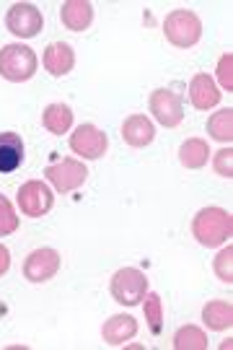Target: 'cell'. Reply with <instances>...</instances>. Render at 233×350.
Here are the masks:
<instances>
[{
	"instance_id": "6da1fadb",
	"label": "cell",
	"mask_w": 233,
	"mask_h": 350,
	"mask_svg": "<svg viewBox=\"0 0 233 350\" xmlns=\"http://www.w3.org/2000/svg\"><path fill=\"white\" fill-rule=\"evenodd\" d=\"M192 234L202 247H218L233 234V215L223 208H202L192 221Z\"/></svg>"
},
{
	"instance_id": "7a4b0ae2",
	"label": "cell",
	"mask_w": 233,
	"mask_h": 350,
	"mask_svg": "<svg viewBox=\"0 0 233 350\" xmlns=\"http://www.w3.org/2000/svg\"><path fill=\"white\" fill-rule=\"evenodd\" d=\"M37 55L26 44H5L0 50V75L13 83H24L37 73Z\"/></svg>"
},
{
	"instance_id": "3957f363",
	"label": "cell",
	"mask_w": 233,
	"mask_h": 350,
	"mask_svg": "<svg viewBox=\"0 0 233 350\" xmlns=\"http://www.w3.org/2000/svg\"><path fill=\"white\" fill-rule=\"evenodd\" d=\"M163 34L172 42L174 47H195L200 37H202V21L195 11H187V8H179V11H172L163 21Z\"/></svg>"
},
{
	"instance_id": "277c9868",
	"label": "cell",
	"mask_w": 233,
	"mask_h": 350,
	"mask_svg": "<svg viewBox=\"0 0 233 350\" xmlns=\"http://www.w3.org/2000/svg\"><path fill=\"white\" fill-rule=\"evenodd\" d=\"M148 293V278L137 267H122L111 278V296L122 306H135Z\"/></svg>"
},
{
	"instance_id": "5b68a950",
	"label": "cell",
	"mask_w": 233,
	"mask_h": 350,
	"mask_svg": "<svg viewBox=\"0 0 233 350\" xmlns=\"http://www.w3.org/2000/svg\"><path fill=\"white\" fill-rule=\"evenodd\" d=\"M44 176H47L49 185L57 189V192H73V189H78L86 182L88 169L83 166V161L62 159V161L47 166V169H44Z\"/></svg>"
},
{
	"instance_id": "8992f818",
	"label": "cell",
	"mask_w": 233,
	"mask_h": 350,
	"mask_svg": "<svg viewBox=\"0 0 233 350\" xmlns=\"http://www.w3.org/2000/svg\"><path fill=\"white\" fill-rule=\"evenodd\" d=\"M42 24H44L42 11H39L37 5H31V3H16V5H11L8 16H5L8 31L21 39L37 37L39 31H42Z\"/></svg>"
},
{
	"instance_id": "52a82bcc",
	"label": "cell",
	"mask_w": 233,
	"mask_h": 350,
	"mask_svg": "<svg viewBox=\"0 0 233 350\" xmlns=\"http://www.w3.org/2000/svg\"><path fill=\"white\" fill-rule=\"evenodd\" d=\"M52 189L44 185V182H37V179H31V182H26L21 185L18 189V208L24 213L26 218H42V215H47L52 211Z\"/></svg>"
},
{
	"instance_id": "ba28073f",
	"label": "cell",
	"mask_w": 233,
	"mask_h": 350,
	"mask_svg": "<svg viewBox=\"0 0 233 350\" xmlns=\"http://www.w3.org/2000/svg\"><path fill=\"white\" fill-rule=\"evenodd\" d=\"M148 107H150V114H153L163 127H176V125H182V120H184L182 99L174 94L172 88H156V91L150 94Z\"/></svg>"
},
{
	"instance_id": "9c48e42d",
	"label": "cell",
	"mask_w": 233,
	"mask_h": 350,
	"mask_svg": "<svg viewBox=\"0 0 233 350\" xmlns=\"http://www.w3.org/2000/svg\"><path fill=\"white\" fill-rule=\"evenodd\" d=\"M107 146H109V140H107V135L96 125L75 127V133L70 135V148H73V153L81 156V159H88V161L101 159L107 153Z\"/></svg>"
},
{
	"instance_id": "30bf717a",
	"label": "cell",
	"mask_w": 233,
	"mask_h": 350,
	"mask_svg": "<svg viewBox=\"0 0 233 350\" xmlns=\"http://www.w3.org/2000/svg\"><path fill=\"white\" fill-rule=\"evenodd\" d=\"M60 270V254L55 250H34L24 262V278L29 283H44L57 275Z\"/></svg>"
},
{
	"instance_id": "8fae6325",
	"label": "cell",
	"mask_w": 233,
	"mask_h": 350,
	"mask_svg": "<svg viewBox=\"0 0 233 350\" xmlns=\"http://www.w3.org/2000/svg\"><path fill=\"white\" fill-rule=\"evenodd\" d=\"M122 138L127 146H133V148H146L153 143L156 138V127L153 122L148 120L146 114H133V117H127L122 125Z\"/></svg>"
},
{
	"instance_id": "7c38bea8",
	"label": "cell",
	"mask_w": 233,
	"mask_h": 350,
	"mask_svg": "<svg viewBox=\"0 0 233 350\" xmlns=\"http://www.w3.org/2000/svg\"><path fill=\"white\" fill-rule=\"evenodd\" d=\"M135 335L137 322L130 314H114V317H109V322H104V327H101V338H104L107 345H124Z\"/></svg>"
},
{
	"instance_id": "4fadbf2b",
	"label": "cell",
	"mask_w": 233,
	"mask_h": 350,
	"mask_svg": "<svg viewBox=\"0 0 233 350\" xmlns=\"http://www.w3.org/2000/svg\"><path fill=\"white\" fill-rule=\"evenodd\" d=\"M44 68H47V73H52L55 78H60V75H68L73 70L75 65V52L70 44H65V42H52L47 50H44Z\"/></svg>"
},
{
	"instance_id": "5bb4252c",
	"label": "cell",
	"mask_w": 233,
	"mask_h": 350,
	"mask_svg": "<svg viewBox=\"0 0 233 350\" xmlns=\"http://www.w3.org/2000/svg\"><path fill=\"white\" fill-rule=\"evenodd\" d=\"M189 99L195 104V109L208 112V109H213V107L221 101V91H218L215 81H213L210 75L200 73V75H195L192 83H189Z\"/></svg>"
},
{
	"instance_id": "9a60e30c",
	"label": "cell",
	"mask_w": 233,
	"mask_h": 350,
	"mask_svg": "<svg viewBox=\"0 0 233 350\" xmlns=\"http://www.w3.org/2000/svg\"><path fill=\"white\" fill-rule=\"evenodd\" d=\"M24 163V140L16 133H0V174H11Z\"/></svg>"
},
{
	"instance_id": "2e32d148",
	"label": "cell",
	"mask_w": 233,
	"mask_h": 350,
	"mask_svg": "<svg viewBox=\"0 0 233 350\" xmlns=\"http://www.w3.org/2000/svg\"><path fill=\"white\" fill-rule=\"evenodd\" d=\"M60 18L70 31H86L94 21V5L88 0H68L62 3Z\"/></svg>"
},
{
	"instance_id": "e0dca14e",
	"label": "cell",
	"mask_w": 233,
	"mask_h": 350,
	"mask_svg": "<svg viewBox=\"0 0 233 350\" xmlns=\"http://www.w3.org/2000/svg\"><path fill=\"white\" fill-rule=\"evenodd\" d=\"M42 125L47 127L52 135H65L73 125V109L68 104H49L42 114Z\"/></svg>"
},
{
	"instance_id": "ac0fdd59",
	"label": "cell",
	"mask_w": 233,
	"mask_h": 350,
	"mask_svg": "<svg viewBox=\"0 0 233 350\" xmlns=\"http://www.w3.org/2000/svg\"><path fill=\"white\" fill-rule=\"evenodd\" d=\"M202 322L215 329V332H223L233 325V306L231 301H210L208 306L202 309Z\"/></svg>"
},
{
	"instance_id": "d6986e66",
	"label": "cell",
	"mask_w": 233,
	"mask_h": 350,
	"mask_svg": "<svg viewBox=\"0 0 233 350\" xmlns=\"http://www.w3.org/2000/svg\"><path fill=\"white\" fill-rule=\"evenodd\" d=\"M210 159V148L205 140L200 138H189L187 143H182V148H179V161L182 166L187 169H202Z\"/></svg>"
},
{
	"instance_id": "ffe728a7",
	"label": "cell",
	"mask_w": 233,
	"mask_h": 350,
	"mask_svg": "<svg viewBox=\"0 0 233 350\" xmlns=\"http://www.w3.org/2000/svg\"><path fill=\"white\" fill-rule=\"evenodd\" d=\"M174 348L176 350H208V335L200 327L187 325L176 329L174 335Z\"/></svg>"
},
{
	"instance_id": "44dd1931",
	"label": "cell",
	"mask_w": 233,
	"mask_h": 350,
	"mask_svg": "<svg viewBox=\"0 0 233 350\" xmlns=\"http://www.w3.org/2000/svg\"><path fill=\"white\" fill-rule=\"evenodd\" d=\"M208 133L221 143L233 140V109H221L208 120Z\"/></svg>"
},
{
	"instance_id": "7402d4cb",
	"label": "cell",
	"mask_w": 233,
	"mask_h": 350,
	"mask_svg": "<svg viewBox=\"0 0 233 350\" xmlns=\"http://www.w3.org/2000/svg\"><path fill=\"white\" fill-rule=\"evenodd\" d=\"M143 301H146L143 312H146V322L150 327V332L161 335V329H163V301H161L159 293H150V291L143 296Z\"/></svg>"
},
{
	"instance_id": "603a6c76",
	"label": "cell",
	"mask_w": 233,
	"mask_h": 350,
	"mask_svg": "<svg viewBox=\"0 0 233 350\" xmlns=\"http://www.w3.org/2000/svg\"><path fill=\"white\" fill-rule=\"evenodd\" d=\"M18 228V215L13 211V205L0 195V237H8Z\"/></svg>"
},
{
	"instance_id": "cb8c5ba5",
	"label": "cell",
	"mask_w": 233,
	"mask_h": 350,
	"mask_svg": "<svg viewBox=\"0 0 233 350\" xmlns=\"http://www.w3.org/2000/svg\"><path fill=\"white\" fill-rule=\"evenodd\" d=\"M215 273H218V278H221L223 283H228V286L233 283V247L231 244L215 257Z\"/></svg>"
},
{
	"instance_id": "d4e9b609",
	"label": "cell",
	"mask_w": 233,
	"mask_h": 350,
	"mask_svg": "<svg viewBox=\"0 0 233 350\" xmlns=\"http://www.w3.org/2000/svg\"><path fill=\"white\" fill-rule=\"evenodd\" d=\"M213 163H215V172H218V174L225 176V179H231L233 176V150H231V146L218 150V153L213 156Z\"/></svg>"
},
{
	"instance_id": "484cf974",
	"label": "cell",
	"mask_w": 233,
	"mask_h": 350,
	"mask_svg": "<svg viewBox=\"0 0 233 350\" xmlns=\"http://www.w3.org/2000/svg\"><path fill=\"white\" fill-rule=\"evenodd\" d=\"M218 81L223 88H228V94L233 91V55H223L221 63H218Z\"/></svg>"
},
{
	"instance_id": "4316f807",
	"label": "cell",
	"mask_w": 233,
	"mask_h": 350,
	"mask_svg": "<svg viewBox=\"0 0 233 350\" xmlns=\"http://www.w3.org/2000/svg\"><path fill=\"white\" fill-rule=\"evenodd\" d=\"M8 267H11V252L0 244V275H5V273H8Z\"/></svg>"
}]
</instances>
